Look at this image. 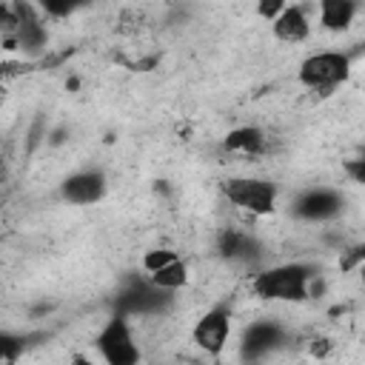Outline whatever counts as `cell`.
<instances>
[{
  "label": "cell",
  "instance_id": "1",
  "mask_svg": "<svg viewBox=\"0 0 365 365\" xmlns=\"http://www.w3.org/2000/svg\"><path fill=\"white\" fill-rule=\"evenodd\" d=\"M317 265L311 262H285L265 268L254 277L251 288L259 299L274 302H302L311 297V282L317 279Z\"/></svg>",
  "mask_w": 365,
  "mask_h": 365
},
{
  "label": "cell",
  "instance_id": "2",
  "mask_svg": "<svg viewBox=\"0 0 365 365\" xmlns=\"http://www.w3.org/2000/svg\"><path fill=\"white\" fill-rule=\"evenodd\" d=\"M97 351L108 365H134L140 359V348H137V342L131 336L125 311H117L106 322V328L97 336Z\"/></svg>",
  "mask_w": 365,
  "mask_h": 365
},
{
  "label": "cell",
  "instance_id": "3",
  "mask_svg": "<svg viewBox=\"0 0 365 365\" xmlns=\"http://www.w3.org/2000/svg\"><path fill=\"white\" fill-rule=\"evenodd\" d=\"M351 74V57L342 51H319L299 63V83L308 88H334L336 83L348 80Z\"/></svg>",
  "mask_w": 365,
  "mask_h": 365
},
{
  "label": "cell",
  "instance_id": "4",
  "mask_svg": "<svg viewBox=\"0 0 365 365\" xmlns=\"http://www.w3.org/2000/svg\"><path fill=\"white\" fill-rule=\"evenodd\" d=\"M222 194L242 211L251 214H271L277 202V185L268 180H254V177H234L222 182Z\"/></svg>",
  "mask_w": 365,
  "mask_h": 365
},
{
  "label": "cell",
  "instance_id": "5",
  "mask_svg": "<svg viewBox=\"0 0 365 365\" xmlns=\"http://www.w3.org/2000/svg\"><path fill=\"white\" fill-rule=\"evenodd\" d=\"M174 299V291L168 288H160L157 282H151L148 277L145 279H131L120 297H117V311H125V314H163Z\"/></svg>",
  "mask_w": 365,
  "mask_h": 365
},
{
  "label": "cell",
  "instance_id": "6",
  "mask_svg": "<svg viewBox=\"0 0 365 365\" xmlns=\"http://www.w3.org/2000/svg\"><path fill=\"white\" fill-rule=\"evenodd\" d=\"M228 331H231V311H228V305H214L211 311H205L197 319L191 336H194L197 348H202L208 356H220L225 342H228Z\"/></svg>",
  "mask_w": 365,
  "mask_h": 365
},
{
  "label": "cell",
  "instance_id": "7",
  "mask_svg": "<svg viewBox=\"0 0 365 365\" xmlns=\"http://www.w3.org/2000/svg\"><path fill=\"white\" fill-rule=\"evenodd\" d=\"M106 174L97 168H86V171H74L60 182V197L71 205H91L100 202L106 197Z\"/></svg>",
  "mask_w": 365,
  "mask_h": 365
},
{
  "label": "cell",
  "instance_id": "8",
  "mask_svg": "<svg viewBox=\"0 0 365 365\" xmlns=\"http://www.w3.org/2000/svg\"><path fill=\"white\" fill-rule=\"evenodd\" d=\"M339 211H342V197L331 188H311V191H302L294 200V214L299 220L325 222V220L336 217Z\"/></svg>",
  "mask_w": 365,
  "mask_h": 365
},
{
  "label": "cell",
  "instance_id": "9",
  "mask_svg": "<svg viewBox=\"0 0 365 365\" xmlns=\"http://www.w3.org/2000/svg\"><path fill=\"white\" fill-rule=\"evenodd\" d=\"M285 342V331L274 319L251 322L242 334V359H259Z\"/></svg>",
  "mask_w": 365,
  "mask_h": 365
},
{
  "label": "cell",
  "instance_id": "10",
  "mask_svg": "<svg viewBox=\"0 0 365 365\" xmlns=\"http://www.w3.org/2000/svg\"><path fill=\"white\" fill-rule=\"evenodd\" d=\"M11 6L17 11V40H20V48L29 51V54H37L48 43V31H46L40 14L34 11V6L29 0H14Z\"/></svg>",
  "mask_w": 365,
  "mask_h": 365
},
{
  "label": "cell",
  "instance_id": "11",
  "mask_svg": "<svg viewBox=\"0 0 365 365\" xmlns=\"http://www.w3.org/2000/svg\"><path fill=\"white\" fill-rule=\"evenodd\" d=\"M271 26H274V34L282 43H302L311 34V23H308V17L299 6H285V11Z\"/></svg>",
  "mask_w": 365,
  "mask_h": 365
},
{
  "label": "cell",
  "instance_id": "12",
  "mask_svg": "<svg viewBox=\"0 0 365 365\" xmlns=\"http://www.w3.org/2000/svg\"><path fill=\"white\" fill-rule=\"evenodd\" d=\"M217 248H220V254L225 259H237V262H251V259L259 257V242L254 237L242 234V231H234V228L220 234Z\"/></svg>",
  "mask_w": 365,
  "mask_h": 365
},
{
  "label": "cell",
  "instance_id": "13",
  "mask_svg": "<svg viewBox=\"0 0 365 365\" xmlns=\"http://www.w3.org/2000/svg\"><path fill=\"white\" fill-rule=\"evenodd\" d=\"M356 17L354 0H319V23L325 31H345Z\"/></svg>",
  "mask_w": 365,
  "mask_h": 365
},
{
  "label": "cell",
  "instance_id": "14",
  "mask_svg": "<svg viewBox=\"0 0 365 365\" xmlns=\"http://www.w3.org/2000/svg\"><path fill=\"white\" fill-rule=\"evenodd\" d=\"M222 148L237 151V154H262L265 151V134L257 125H240V128L225 134Z\"/></svg>",
  "mask_w": 365,
  "mask_h": 365
},
{
  "label": "cell",
  "instance_id": "15",
  "mask_svg": "<svg viewBox=\"0 0 365 365\" xmlns=\"http://www.w3.org/2000/svg\"><path fill=\"white\" fill-rule=\"evenodd\" d=\"M148 279H151V282H157L160 288L177 291V288H182V285L188 282V265H185L182 259H174V262L163 265L160 271H151V274H148Z\"/></svg>",
  "mask_w": 365,
  "mask_h": 365
},
{
  "label": "cell",
  "instance_id": "16",
  "mask_svg": "<svg viewBox=\"0 0 365 365\" xmlns=\"http://www.w3.org/2000/svg\"><path fill=\"white\" fill-rule=\"evenodd\" d=\"M91 0H37V6L48 14V17H71L77 9H83V6H88Z\"/></svg>",
  "mask_w": 365,
  "mask_h": 365
},
{
  "label": "cell",
  "instance_id": "17",
  "mask_svg": "<svg viewBox=\"0 0 365 365\" xmlns=\"http://www.w3.org/2000/svg\"><path fill=\"white\" fill-rule=\"evenodd\" d=\"M23 348H26V336H20V334H9V331L0 334V359H3L6 365L17 362L20 354H23Z\"/></svg>",
  "mask_w": 365,
  "mask_h": 365
},
{
  "label": "cell",
  "instance_id": "18",
  "mask_svg": "<svg viewBox=\"0 0 365 365\" xmlns=\"http://www.w3.org/2000/svg\"><path fill=\"white\" fill-rule=\"evenodd\" d=\"M174 259H180L174 251H168V248H154V251H148V254L143 257V268L151 274V271H160L163 265H168V262H174Z\"/></svg>",
  "mask_w": 365,
  "mask_h": 365
},
{
  "label": "cell",
  "instance_id": "19",
  "mask_svg": "<svg viewBox=\"0 0 365 365\" xmlns=\"http://www.w3.org/2000/svg\"><path fill=\"white\" fill-rule=\"evenodd\" d=\"M365 265V242L348 248L342 257H339V268L342 271H354V268H362Z\"/></svg>",
  "mask_w": 365,
  "mask_h": 365
},
{
  "label": "cell",
  "instance_id": "20",
  "mask_svg": "<svg viewBox=\"0 0 365 365\" xmlns=\"http://www.w3.org/2000/svg\"><path fill=\"white\" fill-rule=\"evenodd\" d=\"M285 6H288V0H257V14L274 23L285 11Z\"/></svg>",
  "mask_w": 365,
  "mask_h": 365
},
{
  "label": "cell",
  "instance_id": "21",
  "mask_svg": "<svg viewBox=\"0 0 365 365\" xmlns=\"http://www.w3.org/2000/svg\"><path fill=\"white\" fill-rule=\"evenodd\" d=\"M345 174L354 180V182H365V151L345 160Z\"/></svg>",
  "mask_w": 365,
  "mask_h": 365
},
{
  "label": "cell",
  "instance_id": "22",
  "mask_svg": "<svg viewBox=\"0 0 365 365\" xmlns=\"http://www.w3.org/2000/svg\"><path fill=\"white\" fill-rule=\"evenodd\" d=\"M311 351H314V356H322L328 351V339H314V348Z\"/></svg>",
  "mask_w": 365,
  "mask_h": 365
}]
</instances>
